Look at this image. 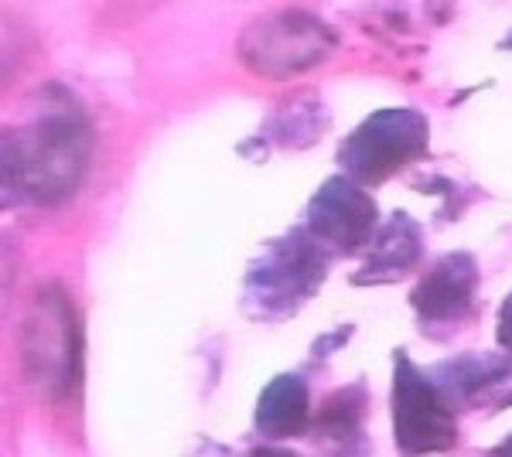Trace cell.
<instances>
[{
  "mask_svg": "<svg viewBox=\"0 0 512 457\" xmlns=\"http://www.w3.org/2000/svg\"><path fill=\"white\" fill-rule=\"evenodd\" d=\"M424 260V229L407 212H393L379 226L373 243L366 249L359 273H352L355 287H383L410 277Z\"/></svg>",
  "mask_w": 512,
  "mask_h": 457,
  "instance_id": "10",
  "label": "cell"
},
{
  "mask_svg": "<svg viewBox=\"0 0 512 457\" xmlns=\"http://www.w3.org/2000/svg\"><path fill=\"white\" fill-rule=\"evenodd\" d=\"M328 263L332 256L308 236V229H287L253 256L243 277V311L267 324L294 318L325 284Z\"/></svg>",
  "mask_w": 512,
  "mask_h": 457,
  "instance_id": "2",
  "label": "cell"
},
{
  "mask_svg": "<svg viewBox=\"0 0 512 457\" xmlns=\"http://www.w3.org/2000/svg\"><path fill=\"white\" fill-rule=\"evenodd\" d=\"M393 437L403 457L444 454L458 444V420L437 386L407 352L393 355Z\"/></svg>",
  "mask_w": 512,
  "mask_h": 457,
  "instance_id": "5",
  "label": "cell"
},
{
  "mask_svg": "<svg viewBox=\"0 0 512 457\" xmlns=\"http://www.w3.org/2000/svg\"><path fill=\"white\" fill-rule=\"evenodd\" d=\"M431 123L420 110H376L338 144V168L362 188H376L427 154Z\"/></svg>",
  "mask_w": 512,
  "mask_h": 457,
  "instance_id": "3",
  "label": "cell"
},
{
  "mask_svg": "<svg viewBox=\"0 0 512 457\" xmlns=\"http://www.w3.org/2000/svg\"><path fill=\"white\" fill-rule=\"evenodd\" d=\"M417 191H424V195H441L444 205H441V222H454L461 219V212L468 209V205L475 202V195H465L461 185H454L451 178H441V174H431V178H417L414 181Z\"/></svg>",
  "mask_w": 512,
  "mask_h": 457,
  "instance_id": "14",
  "label": "cell"
},
{
  "mask_svg": "<svg viewBox=\"0 0 512 457\" xmlns=\"http://www.w3.org/2000/svg\"><path fill=\"white\" fill-rule=\"evenodd\" d=\"M338 38L325 21L304 11H280L253 21L239 38V58L263 79H291L335 52Z\"/></svg>",
  "mask_w": 512,
  "mask_h": 457,
  "instance_id": "4",
  "label": "cell"
},
{
  "mask_svg": "<svg viewBox=\"0 0 512 457\" xmlns=\"http://www.w3.org/2000/svg\"><path fill=\"white\" fill-rule=\"evenodd\" d=\"M492 457H512V434H509L506 440H502L499 447H495V451H492Z\"/></svg>",
  "mask_w": 512,
  "mask_h": 457,
  "instance_id": "18",
  "label": "cell"
},
{
  "mask_svg": "<svg viewBox=\"0 0 512 457\" xmlns=\"http://www.w3.org/2000/svg\"><path fill=\"white\" fill-rule=\"evenodd\" d=\"M328 127V113H325V103L315 96H301V99H291L284 103L280 110L263 123V140H274L277 147H311L315 140L321 137V130Z\"/></svg>",
  "mask_w": 512,
  "mask_h": 457,
  "instance_id": "13",
  "label": "cell"
},
{
  "mask_svg": "<svg viewBox=\"0 0 512 457\" xmlns=\"http://www.w3.org/2000/svg\"><path fill=\"white\" fill-rule=\"evenodd\" d=\"M345 338H352V324H342V328H338L335 335L318 338V342H315V359H325V355H332V348L342 345Z\"/></svg>",
  "mask_w": 512,
  "mask_h": 457,
  "instance_id": "16",
  "label": "cell"
},
{
  "mask_svg": "<svg viewBox=\"0 0 512 457\" xmlns=\"http://www.w3.org/2000/svg\"><path fill=\"white\" fill-rule=\"evenodd\" d=\"M246 457H294L291 451H284V447H256Z\"/></svg>",
  "mask_w": 512,
  "mask_h": 457,
  "instance_id": "17",
  "label": "cell"
},
{
  "mask_svg": "<svg viewBox=\"0 0 512 457\" xmlns=\"http://www.w3.org/2000/svg\"><path fill=\"white\" fill-rule=\"evenodd\" d=\"M366 413L369 389L362 379H355L349 386L335 389L332 396H325V403L311 417V434L335 447H355L362 440V430H366Z\"/></svg>",
  "mask_w": 512,
  "mask_h": 457,
  "instance_id": "12",
  "label": "cell"
},
{
  "mask_svg": "<svg viewBox=\"0 0 512 457\" xmlns=\"http://www.w3.org/2000/svg\"><path fill=\"white\" fill-rule=\"evenodd\" d=\"M495 342L502 352L512 355V294H506V301L499 307V324H495Z\"/></svg>",
  "mask_w": 512,
  "mask_h": 457,
  "instance_id": "15",
  "label": "cell"
},
{
  "mask_svg": "<svg viewBox=\"0 0 512 457\" xmlns=\"http://www.w3.org/2000/svg\"><path fill=\"white\" fill-rule=\"evenodd\" d=\"M304 229L328 256H359L379 232V205L362 185L335 174L311 195Z\"/></svg>",
  "mask_w": 512,
  "mask_h": 457,
  "instance_id": "7",
  "label": "cell"
},
{
  "mask_svg": "<svg viewBox=\"0 0 512 457\" xmlns=\"http://www.w3.org/2000/svg\"><path fill=\"white\" fill-rule=\"evenodd\" d=\"M93 134L76 110H52L4 134V198L52 205L79 188Z\"/></svg>",
  "mask_w": 512,
  "mask_h": 457,
  "instance_id": "1",
  "label": "cell"
},
{
  "mask_svg": "<svg viewBox=\"0 0 512 457\" xmlns=\"http://www.w3.org/2000/svg\"><path fill=\"white\" fill-rule=\"evenodd\" d=\"M482 273L472 253H444L410 290V307L427 338H451L472 321Z\"/></svg>",
  "mask_w": 512,
  "mask_h": 457,
  "instance_id": "8",
  "label": "cell"
},
{
  "mask_svg": "<svg viewBox=\"0 0 512 457\" xmlns=\"http://www.w3.org/2000/svg\"><path fill=\"white\" fill-rule=\"evenodd\" d=\"M437 393L458 410H506L512 406V355L465 352L427 369Z\"/></svg>",
  "mask_w": 512,
  "mask_h": 457,
  "instance_id": "9",
  "label": "cell"
},
{
  "mask_svg": "<svg viewBox=\"0 0 512 457\" xmlns=\"http://www.w3.org/2000/svg\"><path fill=\"white\" fill-rule=\"evenodd\" d=\"M31 379L48 389V396H69L79 389L82 376V331L79 314L69 294L59 287H48L38 297L28 321V345H24Z\"/></svg>",
  "mask_w": 512,
  "mask_h": 457,
  "instance_id": "6",
  "label": "cell"
},
{
  "mask_svg": "<svg viewBox=\"0 0 512 457\" xmlns=\"http://www.w3.org/2000/svg\"><path fill=\"white\" fill-rule=\"evenodd\" d=\"M311 389L304 376L297 372H284L267 382V389L256 400L253 413V427L260 437L267 440H287V437H301L311 430Z\"/></svg>",
  "mask_w": 512,
  "mask_h": 457,
  "instance_id": "11",
  "label": "cell"
}]
</instances>
